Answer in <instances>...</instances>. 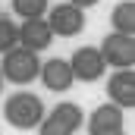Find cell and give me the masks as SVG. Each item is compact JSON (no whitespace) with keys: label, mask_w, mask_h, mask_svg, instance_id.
<instances>
[{"label":"cell","mask_w":135,"mask_h":135,"mask_svg":"<svg viewBox=\"0 0 135 135\" xmlns=\"http://www.w3.org/2000/svg\"><path fill=\"white\" fill-rule=\"evenodd\" d=\"M44 113H47L44 101L38 94H32V91H16L13 98H6V104H3V116L16 129H38V123L44 119Z\"/></svg>","instance_id":"6da1fadb"},{"label":"cell","mask_w":135,"mask_h":135,"mask_svg":"<svg viewBox=\"0 0 135 135\" xmlns=\"http://www.w3.org/2000/svg\"><path fill=\"white\" fill-rule=\"evenodd\" d=\"M38 69H41V60L35 50H25V47H13L3 54V63H0V72H3V82H13V85H28L38 79Z\"/></svg>","instance_id":"7a4b0ae2"},{"label":"cell","mask_w":135,"mask_h":135,"mask_svg":"<svg viewBox=\"0 0 135 135\" xmlns=\"http://www.w3.org/2000/svg\"><path fill=\"white\" fill-rule=\"evenodd\" d=\"M101 57L107 66L113 69H132L135 66V38L132 35H119V32H110L101 41Z\"/></svg>","instance_id":"3957f363"},{"label":"cell","mask_w":135,"mask_h":135,"mask_svg":"<svg viewBox=\"0 0 135 135\" xmlns=\"http://www.w3.org/2000/svg\"><path fill=\"white\" fill-rule=\"evenodd\" d=\"M69 69H72V79L75 82H98L104 79V72H107V63H104L101 50L98 47H91V44H85V47H79L72 57H69Z\"/></svg>","instance_id":"277c9868"},{"label":"cell","mask_w":135,"mask_h":135,"mask_svg":"<svg viewBox=\"0 0 135 135\" xmlns=\"http://www.w3.org/2000/svg\"><path fill=\"white\" fill-rule=\"evenodd\" d=\"M47 25L54 38H75L79 32H85V9L72 6V3H57L47 16Z\"/></svg>","instance_id":"5b68a950"},{"label":"cell","mask_w":135,"mask_h":135,"mask_svg":"<svg viewBox=\"0 0 135 135\" xmlns=\"http://www.w3.org/2000/svg\"><path fill=\"white\" fill-rule=\"evenodd\" d=\"M38 79H41V85H44L47 91H54V94H63V91H69V88L75 85L72 69H69V60H63V57H50L47 63H41Z\"/></svg>","instance_id":"8992f818"},{"label":"cell","mask_w":135,"mask_h":135,"mask_svg":"<svg viewBox=\"0 0 135 135\" xmlns=\"http://www.w3.org/2000/svg\"><path fill=\"white\" fill-rule=\"evenodd\" d=\"M50 44H54V32H50V25H47L44 16H38V19H22V25H19V47L41 54V50H47Z\"/></svg>","instance_id":"52a82bcc"},{"label":"cell","mask_w":135,"mask_h":135,"mask_svg":"<svg viewBox=\"0 0 135 135\" xmlns=\"http://www.w3.org/2000/svg\"><path fill=\"white\" fill-rule=\"evenodd\" d=\"M107 98L110 104L132 110L135 107V72L132 69H113V75L107 79Z\"/></svg>","instance_id":"ba28073f"},{"label":"cell","mask_w":135,"mask_h":135,"mask_svg":"<svg viewBox=\"0 0 135 135\" xmlns=\"http://www.w3.org/2000/svg\"><path fill=\"white\" fill-rule=\"evenodd\" d=\"M123 107L116 104H101L91 110L88 116V132H101V129H123Z\"/></svg>","instance_id":"9c48e42d"},{"label":"cell","mask_w":135,"mask_h":135,"mask_svg":"<svg viewBox=\"0 0 135 135\" xmlns=\"http://www.w3.org/2000/svg\"><path fill=\"white\" fill-rule=\"evenodd\" d=\"M110 22H113V32L132 35V32H135V0H123V3H116L113 13H110Z\"/></svg>","instance_id":"30bf717a"},{"label":"cell","mask_w":135,"mask_h":135,"mask_svg":"<svg viewBox=\"0 0 135 135\" xmlns=\"http://www.w3.org/2000/svg\"><path fill=\"white\" fill-rule=\"evenodd\" d=\"M47 6H50V0H13V13L19 19H38L47 13Z\"/></svg>","instance_id":"8fae6325"},{"label":"cell","mask_w":135,"mask_h":135,"mask_svg":"<svg viewBox=\"0 0 135 135\" xmlns=\"http://www.w3.org/2000/svg\"><path fill=\"white\" fill-rule=\"evenodd\" d=\"M19 44V25L13 22V19H6V16H0V54H6V50H13Z\"/></svg>","instance_id":"7c38bea8"},{"label":"cell","mask_w":135,"mask_h":135,"mask_svg":"<svg viewBox=\"0 0 135 135\" xmlns=\"http://www.w3.org/2000/svg\"><path fill=\"white\" fill-rule=\"evenodd\" d=\"M38 135H75L69 126H63L54 113H44V119L38 123Z\"/></svg>","instance_id":"4fadbf2b"},{"label":"cell","mask_w":135,"mask_h":135,"mask_svg":"<svg viewBox=\"0 0 135 135\" xmlns=\"http://www.w3.org/2000/svg\"><path fill=\"white\" fill-rule=\"evenodd\" d=\"M72 6H79V9H91V6H98L101 0H69Z\"/></svg>","instance_id":"5bb4252c"},{"label":"cell","mask_w":135,"mask_h":135,"mask_svg":"<svg viewBox=\"0 0 135 135\" xmlns=\"http://www.w3.org/2000/svg\"><path fill=\"white\" fill-rule=\"evenodd\" d=\"M91 135H126V129H101V132H91Z\"/></svg>","instance_id":"9a60e30c"},{"label":"cell","mask_w":135,"mask_h":135,"mask_svg":"<svg viewBox=\"0 0 135 135\" xmlns=\"http://www.w3.org/2000/svg\"><path fill=\"white\" fill-rule=\"evenodd\" d=\"M0 91H3V72H0Z\"/></svg>","instance_id":"2e32d148"}]
</instances>
